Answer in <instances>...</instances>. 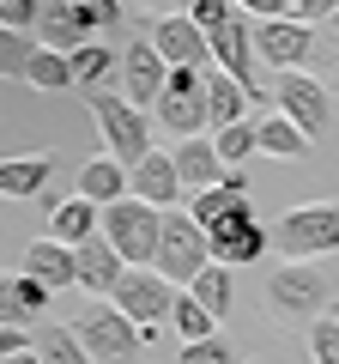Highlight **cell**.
I'll return each instance as SVG.
<instances>
[{
  "instance_id": "1",
  "label": "cell",
  "mask_w": 339,
  "mask_h": 364,
  "mask_svg": "<svg viewBox=\"0 0 339 364\" xmlns=\"http://www.w3.org/2000/svg\"><path fill=\"white\" fill-rule=\"evenodd\" d=\"M333 304V286L315 261H279L267 273V316L279 328H315Z\"/></svg>"
},
{
  "instance_id": "2",
  "label": "cell",
  "mask_w": 339,
  "mask_h": 364,
  "mask_svg": "<svg viewBox=\"0 0 339 364\" xmlns=\"http://www.w3.org/2000/svg\"><path fill=\"white\" fill-rule=\"evenodd\" d=\"M73 334H79V346L91 352V364H140V352H145L140 322H133L116 298H91L79 310Z\"/></svg>"
},
{
  "instance_id": "3",
  "label": "cell",
  "mask_w": 339,
  "mask_h": 364,
  "mask_svg": "<svg viewBox=\"0 0 339 364\" xmlns=\"http://www.w3.org/2000/svg\"><path fill=\"white\" fill-rule=\"evenodd\" d=\"M85 104H91V122H97V134H104V152H109V158H121V164L133 170L145 152H157L145 109L128 104L121 91H85Z\"/></svg>"
},
{
  "instance_id": "4",
  "label": "cell",
  "mask_w": 339,
  "mask_h": 364,
  "mask_svg": "<svg viewBox=\"0 0 339 364\" xmlns=\"http://www.w3.org/2000/svg\"><path fill=\"white\" fill-rule=\"evenodd\" d=\"M273 249L285 261H315L339 249V200H309V207H285L273 225Z\"/></svg>"
},
{
  "instance_id": "5",
  "label": "cell",
  "mask_w": 339,
  "mask_h": 364,
  "mask_svg": "<svg viewBox=\"0 0 339 364\" xmlns=\"http://www.w3.org/2000/svg\"><path fill=\"white\" fill-rule=\"evenodd\" d=\"M206 261H212V237H206V225H200L194 213L170 207V213H164V231H157V261H152V267L164 273L170 286H194Z\"/></svg>"
},
{
  "instance_id": "6",
  "label": "cell",
  "mask_w": 339,
  "mask_h": 364,
  "mask_svg": "<svg viewBox=\"0 0 339 364\" xmlns=\"http://www.w3.org/2000/svg\"><path fill=\"white\" fill-rule=\"evenodd\" d=\"M157 231H164V213L145 207L140 195L104 207V237L121 249V261H128V267H152V261H157Z\"/></svg>"
},
{
  "instance_id": "7",
  "label": "cell",
  "mask_w": 339,
  "mask_h": 364,
  "mask_svg": "<svg viewBox=\"0 0 339 364\" xmlns=\"http://www.w3.org/2000/svg\"><path fill=\"white\" fill-rule=\"evenodd\" d=\"M157 122H164L170 134H182V140H194V134L212 128L206 67H170V85H164V97H157Z\"/></svg>"
},
{
  "instance_id": "8",
  "label": "cell",
  "mask_w": 339,
  "mask_h": 364,
  "mask_svg": "<svg viewBox=\"0 0 339 364\" xmlns=\"http://www.w3.org/2000/svg\"><path fill=\"white\" fill-rule=\"evenodd\" d=\"M176 298H182V286H170L157 267H128V279L116 286V304H121L140 328H170Z\"/></svg>"
},
{
  "instance_id": "9",
  "label": "cell",
  "mask_w": 339,
  "mask_h": 364,
  "mask_svg": "<svg viewBox=\"0 0 339 364\" xmlns=\"http://www.w3.org/2000/svg\"><path fill=\"white\" fill-rule=\"evenodd\" d=\"M273 97H279V116H291L303 134H309V140L327 128V116H333V85L309 79V67H291V73H279Z\"/></svg>"
},
{
  "instance_id": "10",
  "label": "cell",
  "mask_w": 339,
  "mask_h": 364,
  "mask_svg": "<svg viewBox=\"0 0 339 364\" xmlns=\"http://www.w3.org/2000/svg\"><path fill=\"white\" fill-rule=\"evenodd\" d=\"M206 237H212V261H224V267H248V261H261L267 243H273V231L255 219V207L224 213L218 225H206Z\"/></svg>"
},
{
  "instance_id": "11",
  "label": "cell",
  "mask_w": 339,
  "mask_h": 364,
  "mask_svg": "<svg viewBox=\"0 0 339 364\" xmlns=\"http://www.w3.org/2000/svg\"><path fill=\"white\" fill-rule=\"evenodd\" d=\"M255 55H261V49H255V18H248V13H230L218 31H212V61H218L230 79H243V91L261 104L267 85H255Z\"/></svg>"
},
{
  "instance_id": "12",
  "label": "cell",
  "mask_w": 339,
  "mask_h": 364,
  "mask_svg": "<svg viewBox=\"0 0 339 364\" xmlns=\"http://www.w3.org/2000/svg\"><path fill=\"white\" fill-rule=\"evenodd\" d=\"M164 85H170V61L157 55L152 37H133L128 55H121V97H128V104H140V109H157Z\"/></svg>"
},
{
  "instance_id": "13",
  "label": "cell",
  "mask_w": 339,
  "mask_h": 364,
  "mask_svg": "<svg viewBox=\"0 0 339 364\" xmlns=\"http://www.w3.org/2000/svg\"><path fill=\"white\" fill-rule=\"evenodd\" d=\"M255 49H261V61H273L279 73H291V67H309L315 25H303L297 13H285V18H255Z\"/></svg>"
},
{
  "instance_id": "14",
  "label": "cell",
  "mask_w": 339,
  "mask_h": 364,
  "mask_svg": "<svg viewBox=\"0 0 339 364\" xmlns=\"http://www.w3.org/2000/svg\"><path fill=\"white\" fill-rule=\"evenodd\" d=\"M145 37L157 43V55H164L170 67H212V37L194 25L188 13H164V18H152V31Z\"/></svg>"
},
{
  "instance_id": "15",
  "label": "cell",
  "mask_w": 339,
  "mask_h": 364,
  "mask_svg": "<svg viewBox=\"0 0 339 364\" xmlns=\"http://www.w3.org/2000/svg\"><path fill=\"white\" fill-rule=\"evenodd\" d=\"M121 279H128V261H121V249L109 243L104 231H97L91 243H79V291H91V298H116Z\"/></svg>"
},
{
  "instance_id": "16",
  "label": "cell",
  "mask_w": 339,
  "mask_h": 364,
  "mask_svg": "<svg viewBox=\"0 0 339 364\" xmlns=\"http://www.w3.org/2000/svg\"><path fill=\"white\" fill-rule=\"evenodd\" d=\"M182 170H176V152H145L140 164H133V195L145 200V207H157V213H170L176 200H182Z\"/></svg>"
},
{
  "instance_id": "17",
  "label": "cell",
  "mask_w": 339,
  "mask_h": 364,
  "mask_svg": "<svg viewBox=\"0 0 339 364\" xmlns=\"http://www.w3.org/2000/svg\"><path fill=\"white\" fill-rule=\"evenodd\" d=\"M18 273L43 279L49 291L79 286V249H73V243H61V237H37V243L25 249V267H18Z\"/></svg>"
},
{
  "instance_id": "18",
  "label": "cell",
  "mask_w": 339,
  "mask_h": 364,
  "mask_svg": "<svg viewBox=\"0 0 339 364\" xmlns=\"http://www.w3.org/2000/svg\"><path fill=\"white\" fill-rule=\"evenodd\" d=\"M176 170H182V182L188 188H218L224 176H230V164H224V152H218V140H206V134H194V140H182L176 146Z\"/></svg>"
},
{
  "instance_id": "19",
  "label": "cell",
  "mask_w": 339,
  "mask_h": 364,
  "mask_svg": "<svg viewBox=\"0 0 339 364\" xmlns=\"http://www.w3.org/2000/svg\"><path fill=\"white\" fill-rule=\"evenodd\" d=\"M79 195H85V200H97V207H116V200H128V195H133V170L121 164V158L97 152L91 164L79 170Z\"/></svg>"
},
{
  "instance_id": "20",
  "label": "cell",
  "mask_w": 339,
  "mask_h": 364,
  "mask_svg": "<svg viewBox=\"0 0 339 364\" xmlns=\"http://www.w3.org/2000/svg\"><path fill=\"white\" fill-rule=\"evenodd\" d=\"M37 43H43V49H61V55H73V49H85V43H91V25H85V18L73 13V0H43Z\"/></svg>"
},
{
  "instance_id": "21",
  "label": "cell",
  "mask_w": 339,
  "mask_h": 364,
  "mask_svg": "<svg viewBox=\"0 0 339 364\" xmlns=\"http://www.w3.org/2000/svg\"><path fill=\"white\" fill-rule=\"evenodd\" d=\"M104 231V207L97 200H85V195H73V200H55V213H49V237H61V243H91V237Z\"/></svg>"
},
{
  "instance_id": "22",
  "label": "cell",
  "mask_w": 339,
  "mask_h": 364,
  "mask_svg": "<svg viewBox=\"0 0 339 364\" xmlns=\"http://www.w3.org/2000/svg\"><path fill=\"white\" fill-rule=\"evenodd\" d=\"M55 176V158L49 152H25V158H6L0 164V195L6 200H30L43 195V182Z\"/></svg>"
},
{
  "instance_id": "23",
  "label": "cell",
  "mask_w": 339,
  "mask_h": 364,
  "mask_svg": "<svg viewBox=\"0 0 339 364\" xmlns=\"http://www.w3.org/2000/svg\"><path fill=\"white\" fill-rule=\"evenodd\" d=\"M243 207H255V195H248V176H236V170L218 182V188H200V195L188 200V213H194L200 225H218L224 213H243Z\"/></svg>"
},
{
  "instance_id": "24",
  "label": "cell",
  "mask_w": 339,
  "mask_h": 364,
  "mask_svg": "<svg viewBox=\"0 0 339 364\" xmlns=\"http://www.w3.org/2000/svg\"><path fill=\"white\" fill-rule=\"evenodd\" d=\"M206 109H212V134H218V128H230V122H243V109H248L243 79H230L218 61L206 67Z\"/></svg>"
},
{
  "instance_id": "25",
  "label": "cell",
  "mask_w": 339,
  "mask_h": 364,
  "mask_svg": "<svg viewBox=\"0 0 339 364\" xmlns=\"http://www.w3.org/2000/svg\"><path fill=\"white\" fill-rule=\"evenodd\" d=\"M49 310V286L43 279H30V273H18V279H6V304H0V322H37V316Z\"/></svg>"
},
{
  "instance_id": "26",
  "label": "cell",
  "mask_w": 339,
  "mask_h": 364,
  "mask_svg": "<svg viewBox=\"0 0 339 364\" xmlns=\"http://www.w3.org/2000/svg\"><path fill=\"white\" fill-rule=\"evenodd\" d=\"M188 291H194V298L206 304L218 322L230 316V304H236V286H230V267H224V261H206V267H200V279H194Z\"/></svg>"
},
{
  "instance_id": "27",
  "label": "cell",
  "mask_w": 339,
  "mask_h": 364,
  "mask_svg": "<svg viewBox=\"0 0 339 364\" xmlns=\"http://www.w3.org/2000/svg\"><path fill=\"white\" fill-rule=\"evenodd\" d=\"M73 79H79L85 91H104V79H121V61L91 37L85 49H73Z\"/></svg>"
},
{
  "instance_id": "28",
  "label": "cell",
  "mask_w": 339,
  "mask_h": 364,
  "mask_svg": "<svg viewBox=\"0 0 339 364\" xmlns=\"http://www.w3.org/2000/svg\"><path fill=\"white\" fill-rule=\"evenodd\" d=\"M261 152L267 158H303L309 152V134H303L291 116H267L261 122Z\"/></svg>"
},
{
  "instance_id": "29",
  "label": "cell",
  "mask_w": 339,
  "mask_h": 364,
  "mask_svg": "<svg viewBox=\"0 0 339 364\" xmlns=\"http://www.w3.org/2000/svg\"><path fill=\"white\" fill-rule=\"evenodd\" d=\"M170 328H176L182 346H188V340H212V334H218V316H212L194 291H182V298H176V316H170Z\"/></svg>"
},
{
  "instance_id": "30",
  "label": "cell",
  "mask_w": 339,
  "mask_h": 364,
  "mask_svg": "<svg viewBox=\"0 0 339 364\" xmlns=\"http://www.w3.org/2000/svg\"><path fill=\"white\" fill-rule=\"evenodd\" d=\"M25 85H37V91H61V85H79V79H73V55H61V49H37V61H30Z\"/></svg>"
},
{
  "instance_id": "31",
  "label": "cell",
  "mask_w": 339,
  "mask_h": 364,
  "mask_svg": "<svg viewBox=\"0 0 339 364\" xmlns=\"http://www.w3.org/2000/svg\"><path fill=\"white\" fill-rule=\"evenodd\" d=\"M37 49H43V43L30 37V31H0V73H6V79H25L30 61H37Z\"/></svg>"
},
{
  "instance_id": "32",
  "label": "cell",
  "mask_w": 339,
  "mask_h": 364,
  "mask_svg": "<svg viewBox=\"0 0 339 364\" xmlns=\"http://www.w3.org/2000/svg\"><path fill=\"white\" fill-rule=\"evenodd\" d=\"M212 140H218L224 164H243L248 152H261V122H230V128H218Z\"/></svg>"
},
{
  "instance_id": "33",
  "label": "cell",
  "mask_w": 339,
  "mask_h": 364,
  "mask_svg": "<svg viewBox=\"0 0 339 364\" xmlns=\"http://www.w3.org/2000/svg\"><path fill=\"white\" fill-rule=\"evenodd\" d=\"M37 352H43L49 364H91V352L79 346V334H73V328H67V334H61V328H49V334H37Z\"/></svg>"
},
{
  "instance_id": "34",
  "label": "cell",
  "mask_w": 339,
  "mask_h": 364,
  "mask_svg": "<svg viewBox=\"0 0 339 364\" xmlns=\"http://www.w3.org/2000/svg\"><path fill=\"white\" fill-rule=\"evenodd\" d=\"M73 13L91 25V37H104V31L121 25V0H73Z\"/></svg>"
},
{
  "instance_id": "35",
  "label": "cell",
  "mask_w": 339,
  "mask_h": 364,
  "mask_svg": "<svg viewBox=\"0 0 339 364\" xmlns=\"http://www.w3.org/2000/svg\"><path fill=\"white\" fill-rule=\"evenodd\" d=\"M309 352H315V364H339V316H321L309 328Z\"/></svg>"
},
{
  "instance_id": "36",
  "label": "cell",
  "mask_w": 339,
  "mask_h": 364,
  "mask_svg": "<svg viewBox=\"0 0 339 364\" xmlns=\"http://www.w3.org/2000/svg\"><path fill=\"white\" fill-rule=\"evenodd\" d=\"M43 0H0V31H37Z\"/></svg>"
},
{
  "instance_id": "37",
  "label": "cell",
  "mask_w": 339,
  "mask_h": 364,
  "mask_svg": "<svg viewBox=\"0 0 339 364\" xmlns=\"http://www.w3.org/2000/svg\"><path fill=\"white\" fill-rule=\"evenodd\" d=\"M230 13H243L236 0H188V18H194V25L206 31V37H212V31H218V25H224Z\"/></svg>"
},
{
  "instance_id": "38",
  "label": "cell",
  "mask_w": 339,
  "mask_h": 364,
  "mask_svg": "<svg viewBox=\"0 0 339 364\" xmlns=\"http://www.w3.org/2000/svg\"><path fill=\"white\" fill-rule=\"evenodd\" d=\"M176 364H236V358H230V346H224V340L212 334V340H188Z\"/></svg>"
},
{
  "instance_id": "39",
  "label": "cell",
  "mask_w": 339,
  "mask_h": 364,
  "mask_svg": "<svg viewBox=\"0 0 339 364\" xmlns=\"http://www.w3.org/2000/svg\"><path fill=\"white\" fill-rule=\"evenodd\" d=\"M291 13H297L303 25H315V18H333L339 13V0H291Z\"/></svg>"
},
{
  "instance_id": "40",
  "label": "cell",
  "mask_w": 339,
  "mask_h": 364,
  "mask_svg": "<svg viewBox=\"0 0 339 364\" xmlns=\"http://www.w3.org/2000/svg\"><path fill=\"white\" fill-rule=\"evenodd\" d=\"M248 18H285L291 13V0H236Z\"/></svg>"
},
{
  "instance_id": "41",
  "label": "cell",
  "mask_w": 339,
  "mask_h": 364,
  "mask_svg": "<svg viewBox=\"0 0 339 364\" xmlns=\"http://www.w3.org/2000/svg\"><path fill=\"white\" fill-rule=\"evenodd\" d=\"M0 364H49V358H43V352L30 346V352H13V358H0Z\"/></svg>"
},
{
  "instance_id": "42",
  "label": "cell",
  "mask_w": 339,
  "mask_h": 364,
  "mask_svg": "<svg viewBox=\"0 0 339 364\" xmlns=\"http://www.w3.org/2000/svg\"><path fill=\"white\" fill-rule=\"evenodd\" d=\"M140 6H145V13H157V18H164V13H176L182 0H140Z\"/></svg>"
},
{
  "instance_id": "43",
  "label": "cell",
  "mask_w": 339,
  "mask_h": 364,
  "mask_svg": "<svg viewBox=\"0 0 339 364\" xmlns=\"http://www.w3.org/2000/svg\"><path fill=\"white\" fill-rule=\"evenodd\" d=\"M327 85H333V97H339V67H333V79H327Z\"/></svg>"
},
{
  "instance_id": "44",
  "label": "cell",
  "mask_w": 339,
  "mask_h": 364,
  "mask_svg": "<svg viewBox=\"0 0 339 364\" xmlns=\"http://www.w3.org/2000/svg\"><path fill=\"white\" fill-rule=\"evenodd\" d=\"M327 25H333V37H339V13H333V18H327Z\"/></svg>"
}]
</instances>
